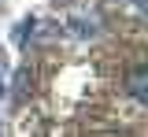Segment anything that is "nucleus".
<instances>
[{
	"label": "nucleus",
	"mask_w": 148,
	"mask_h": 137,
	"mask_svg": "<svg viewBox=\"0 0 148 137\" xmlns=\"http://www.w3.org/2000/svg\"><path fill=\"white\" fill-rule=\"evenodd\" d=\"M30 93H34V74H30V67H18L15 82H11V108H26Z\"/></svg>",
	"instance_id": "1"
},
{
	"label": "nucleus",
	"mask_w": 148,
	"mask_h": 137,
	"mask_svg": "<svg viewBox=\"0 0 148 137\" xmlns=\"http://www.w3.org/2000/svg\"><path fill=\"white\" fill-rule=\"evenodd\" d=\"M126 89L137 104H148V67H133L126 74Z\"/></svg>",
	"instance_id": "2"
},
{
	"label": "nucleus",
	"mask_w": 148,
	"mask_h": 137,
	"mask_svg": "<svg viewBox=\"0 0 148 137\" xmlns=\"http://www.w3.org/2000/svg\"><path fill=\"white\" fill-rule=\"evenodd\" d=\"M74 34H78V37H96V34H100V19H96V15H89V19H85V15H74Z\"/></svg>",
	"instance_id": "3"
},
{
	"label": "nucleus",
	"mask_w": 148,
	"mask_h": 137,
	"mask_svg": "<svg viewBox=\"0 0 148 137\" xmlns=\"http://www.w3.org/2000/svg\"><path fill=\"white\" fill-rule=\"evenodd\" d=\"M30 34H34V19L18 22V26H15V34H11V41H15V45H26V37H30Z\"/></svg>",
	"instance_id": "4"
},
{
	"label": "nucleus",
	"mask_w": 148,
	"mask_h": 137,
	"mask_svg": "<svg viewBox=\"0 0 148 137\" xmlns=\"http://www.w3.org/2000/svg\"><path fill=\"white\" fill-rule=\"evenodd\" d=\"M0 93H4V52H0Z\"/></svg>",
	"instance_id": "5"
},
{
	"label": "nucleus",
	"mask_w": 148,
	"mask_h": 137,
	"mask_svg": "<svg viewBox=\"0 0 148 137\" xmlns=\"http://www.w3.org/2000/svg\"><path fill=\"white\" fill-rule=\"evenodd\" d=\"M133 4H137V8H141V11H145V0H133Z\"/></svg>",
	"instance_id": "6"
}]
</instances>
